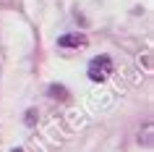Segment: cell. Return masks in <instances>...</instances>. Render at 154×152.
<instances>
[{"label": "cell", "instance_id": "obj_1", "mask_svg": "<svg viewBox=\"0 0 154 152\" xmlns=\"http://www.w3.org/2000/svg\"><path fill=\"white\" fill-rule=\"evenodd\" d=\"M89 79L91 81H105L110 73H112V58L110 55H97V58H91V63H89Z\"/></svg>", "mask_w": 154, "mask_h": 152}, {"label": "cell", "instance_id": "obj_2", "mask_svg": "<svg viewBox=\"0 0 154 152\" xmlns=\"http://www.w3.org/2000/svg\"><path fill=\"white\" fill-rule=\"evenodd\" d=\"M89 45V40H86V34H79V32H73V34H63L60 40H57V47H65V50H81Z\"/></svg>", "mask_w": 154, "mask_h": 152}, {"label": "cell", "instance_id": "obj_3", "mask_svg": "<svg viewBox=\"0 0 154 152\" xmlns=\"http://www.w3.org/2000/svg\"><path fill=\"white\" fill-rule=\"evenodd\" d=\"M50 95L52 97H68V92H65V87H60V84H52V87H50Z\"/></svg>", "mask_w": 154, "mask_h": 152}, {"label": "cell", "instance_id": "obj_4", "mask_svg": "<svg viewBox=\"0 0 154 152\" xmlns=\"http://www.w3.org/2000/svg\"><path fill=\"white\" fill-rule=\"evenodd\" d=\"M34 118H37V115H34V110L26 113V123H34Z\"/></svg>", "mask_w": 154, "mask_h": 152}]
</instances>
